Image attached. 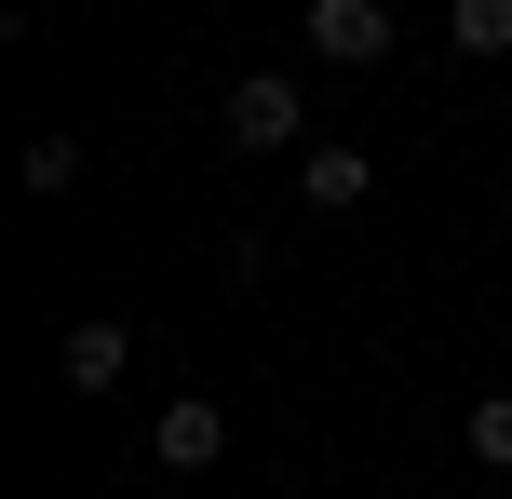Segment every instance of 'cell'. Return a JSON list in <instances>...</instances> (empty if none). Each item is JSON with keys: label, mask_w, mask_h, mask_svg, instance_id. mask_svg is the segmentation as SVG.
I'll list each match as a JSON object with an SVG mask.
<instances>
[{"label": "cell", "mask_w": 512, "mask_h": 499, "mask_svg": "<svg viewBox=\"0 0 512 499\" xmlns=\"http://www.w3.org/2000/svg\"><path fill=\"white\" fill-rule=\"evenodd\" d=\"M230 149H310V108H297L283 68H243L230 81Z\"/></svg>", "instance_id": "obj_1"}, {"label": "cell", "mask_w": 512, "mask_h": 499, "mask_svg": "<svg viewBox=\"0 0 512 499\" xmlns=\"http://www.w3.org/2000/svg\"><path fill=\"white\" fill-rule=\"evenodd\" d=\"M297 41L324 54V68H378V54H391V0H310Z\"/></svg>", "instance_id": "obj_2"}, {"label": "cell", "mask_w": 512, "mask_h": 499, "mask_svg": "<svg viewBox=\"0 0 512 499\" xmlns=\"http://www.w3.org/2000/svg\"><path fill=\"white\" fill-rule=\"evenodd\" d=\"M149 459H162V473H216V459H230V419H216L203 392H176V405L149 419Z\"/></svg>", "instance_id": "obj_3"}, {"label": "cell", "mask_w": 512, "mask_h": 499, "mask_svg": "<svg viewBox=\"0 0 512 499\" xmlns=\"http://www.w3.org/2000/svg\"><path fill=\"white\" fill-rule=\"evenodd\" d=\"M54 365H68V392H122V365H135V324H122V311L68 324V351H54Z\"/></svg>", "instance_id": "obj_4"}, {"label": "cell", "mask_w": 512, "mask_h": 499, "mask_svg": "<svg viewBox=\"0 0 512 499\" xmlns=\"http://www.w3.org/2000/svg\"><path fill=\"white\" fill-rule=\"evenodd\" d=\"M297 189H310V216H364L378 162H364V149H297Z\"/></svg>", "instance_id": "obj_5"}, {"label": "cell", "mask_w": 512, "mask_h": 499, "mask_svg": "<svg viewBox=\"0 0 512 499\" xmlns=\"http://www.w3.org/2000/svg\"><path fill=\"white\" fill-rule=\"evenodd\" d=\"M445 41L459 54H512V0H445Z\"/></svg>", "instance_id": "obj_6"}, {"label": "cell", "mask_w": 512, "mask_h": 499, "mask_svg": "<svg viewBox=\"0 0 512 499\" xmlns=\"http://www.w3.org/2000/svg\"><path fill=\"white\" fill-rule=\"evenodd\" d=\"M27 189L68 203V189H81V135H27Z\"/></svg>", "instance_id": "obj_7"}, {"label": "cell", "mask_w": 512, "mask_h": 499, "mask_svg": "<svg viewBox=\"0 0 512 499\" xmlns=\"http://www.w3.org/2000/svg\"><path fill=\"white\" fill-rule=\"evenodd\" d=\"M459 446L486 459V473H512V392H486V405H472V419H459Z\"/></svg>", "instance_id": "obj_8"}]
</instances>
